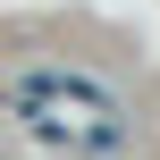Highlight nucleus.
I'll return each mask as SVG.
<instances>
[{"label": "nucleus", "mask_w": 160, "mask_h": 160, "mask_svg": "<svg viewBox=\"0 0 160 160\" xmlns=\"http://www.w3.org/2000/svg\"><path fill=\"white\" fill-rule=\"evenodd\" d=\"M0 110L42 160H127V101L68 59H25L0 76Z\"/></svg>", "instance_id": "nucleus-1"}]
</instances>
